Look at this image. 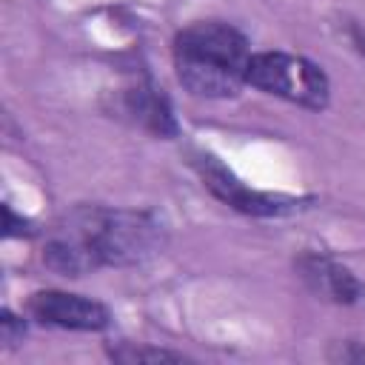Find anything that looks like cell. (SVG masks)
I'll list each match as a JSON object with an SVG mask.
<instances>
[{
    "mask_svg": "<svg viewBox=\"0 0 365 365\" xmlns=\"http://www.w3.org/2000/svg\"><path fill=\"white\" fill-rule=\"evenodd\" d=\"M165 245V228L151 211L80 205L60 217L43 242V262L60 277L97 268L143 265Z\"/></svg>",
    "mask_w": 365,
    "mask_h": 365,
    "instance_id": "1",
    "label": "cell"
},
{
    "mask_svg": "<svg viewBox=\"0 0 365 365\" xmlns=\"http://www.w3.org/2000/svg\"><path fill=\"white\" fill-rule=\"evenodd\" d=\"M248 37L225 20H194L177 31L171 60L180 86L200 100H228L245 86Z\"/></svg>",
    "mask_w": 365,
    "mask_h": 365,
    "instance_id": "2",
    "label": "cell"
},
{
    "mask_svg": "<svg viewBox=\"0 0 365 365\" xmlns=\"http://www.w3.org/2000/svg\"><path fill=\"white\" fill-rule=\"evenodd\" d=\"M245 86L308 111H322L331 103V80L322 66L291 51H254Z\"/></svg>",
    "mask_w": 365,
    "mask_h": 365,
    "instance_id": "3",
    "label": "cell"
},
{
    "mask_svg": "<svg viewBox=\"0 0 365 365\" xmlns=\"http://www.w3.org/2000/svg\"><path fill=\"white\" fill-rule=\"evenodd\" d=\"M194 168L202 180V185L228 208L248 214V217H285L299 211L308 200L302 197H291V194H279V191H259L251 188L248 182H242L222 160H217L208 151H197L194 154Z\"/></svg>",
    "mask_w": 365,
    "mask_h": 365,
    "instance_id": "4",
    "label": "cell"
},
{
    "mask_svg": "<svg viewBox=\"0 0 365 365\" xmlns=\"http://www.w3.org/2000/svg\"><path fill=\"white\" fill-rule=\"evenodd\" d=\"M26 311L37 325L60 331H106L111 325V311L83 294L43 288L26 299Z\"/></svg>",
    "mask_w": 365,
    "mask_h": 365,
    "instance_id": "5",
    "label": "cell"
},
{
    "mask_svg": "<svg viewBox=\"0 0 365 365\" xmlns=\"http://www.w3.org/2000/svg\"><path fill=\"white\" fill-rule=\"evenodd\" d=\"M294 271L302 285L322 302L331 305H362L365 282L339 259L325 251H302L294 259Z\"/></svg>",
    "mask_w": 365,
    "mask_h": 365,
    "instance_id": "6",
    "label": "cell"
},
{
    "mask_svg": "<svg viewBox=\"0 0 365 365\" xmlns=\"http://www.w3.org/2000/svg\"><path fill=\"white\" fill-rule=\"evenodd\" d=\"M111 111L154 137L171 140L180 134V123L174 117V106H171L168 94L163 88H157L151 80H137L134 86L120 88L114 94Z\"/></svg>",
    "mask_w": 365,
    "mask_h": 365,
    "instance_id": "7",
    "label": "cell"
},
{
    "mask_svg": "<svg viewBox=\"0 0 365 365\" xmlns=\"http://www.w3.org/2000/svg\"><path fill=\"white\" fill-rule=\"evenodd\" d=\"M108 356L114 362H182L188 359L180 351H168V348H154V345H134V342H117L108 345Z\"/></svg>",
    "mask_w": 365,
    "mask_h": 365,
    "instance_id": "8",
    "label": "cell"
},
{
    "mask_svg": "<svg viewBox=\"0 0 365 365\" xmlns=\"http://www.w3.org/2000/svg\"><path fill=\"white\" fill-rule=\"evenodd\" d=\"M23 336H26L23 317H17L9 308H3L0 311V339H3V348H14L17 342H23Z\"/></svg>",
    "mask_w": 365,
    "mask_h": 365,
    "instance_id": "9",
    "label": "cell"
},
{
    "mask_svg": "<svg viewBox=\"0 0 365 365\" xmlns=\"http://www.w3.org/2000/svg\"><path fill=\"white\" fill-rule=\"evenodd\" d=\"M31 234H34V225L17 217L11 205H3V237L11 240V237H31Z\"/></svg>",
    "mask_w": 365,
    "mask_h": 365,
    "instance_id": "10",
    "label": "cell"
},
{
    "mask_svg": "<svg viewBox=\"0 0 365 365\" xmlns=\"http://www.w3.org/2000/svg\"><path fill=\"white\" fill-rule=\"evenodd\" d=\"M328 359L331 362H365V345L362 342H336L331 351H328Z\"/></svg>",
    "mask_w": 365,
    "mask_h": 365,
    "instance_id": "11",
    "label": "cell"
}]
</instances>
